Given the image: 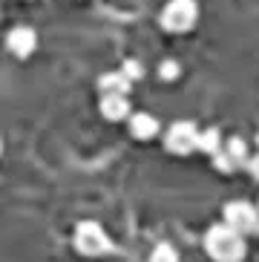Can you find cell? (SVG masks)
<instances>
[{
	"label": "cell",
	"instance_id": "1",
	"mask_svg": "<svg viewBox=\"0 0 259 262\" xmlns=\"http://www.w3.org/2000/svg\"><path fill=\"white\" fill-rule=\"evenodd\" d=\"M205 251L216 262H242L245 259V239L228 225H216L205 236Z\"/></svg>",
	"mask_w": 259,
	"mask_h": 262
},
{
	"label": "cell",
	"instance_id": "2",
	"mask_svg": "<svg viewBox=\"0 0 259 262\" xmlns=\"http://www.w3.org/2000/svg\"><path fill=\"white\" fill-rule=\"evenodd\" d=\"M199 20L196 0H170L161 12V26L167 32H187Z\"/></svg>",
	"mask_w": 259,
	"mask_h": 262
},
{
	"label": "cell",
	"instance_id": "3",
	"mask_svg": "<svg viewBox=\"0 0 259 262\" xmlns=\"http://www.w3.org/2000/svg\"><path fill=\"white\" fill-rule=\"evenodd\" d=\"M75 248L84 256H101L113 251V242H110V236L104 233V228L98 222H81L75 231Z\"/></svg>",
	"mask_w": 259,
	"mask_h": 262
},
{
	"label": "cell",
	"instance_id": "4",
	"mask_svg": "<svg viewBox=\"0 0 259 262\" xmlns=\"http://www.w3.org/2000/svg\"><path fill=\"white\" fill-rule=\"evenodd\" d=\"M259 222V210L248 202H230L225 208V225L233 228L236 233H253Z\"/></svg>",
	"mask_w": 259,
	"mask_h": 262
},
{
	"label": "cell",
	"instance_id": "5",
	"mask_svg": "<svg viewBox=\"0 0 259 262\" xmlns=\"http://www.w3.org/2000/svg\"><path fill=\"white\" fill-rule=\"evenodd\" d=\"M196 136H199L196 124L176 121L173 127H170L167 139H164V147H167L170 153H176V156H187L190 150H196Z\"/></svg>",
	"mask_w": 259,
	"mask_h": 262
},
{
	"label": "cell",
	"instance_id": "6",
	"mask_svg": "<svg viewBox=\"0 0 259 262\" xmlns=\"http://www.w3.org/2000/svg\"><path fill=\"white\" fill-rule=\"evenodd\" d=\"M35 32L26 29V26H17V29L9 32V40H6V47L12 55H17V58H29L32 52H35Z\"/></svg>",
	"mask_w": 259,
	"mask_h": 262
},
{
	"label": "cell",
	"instance_id": "7",
	"mask_svg": "<svg viewBox=\"0 0 259 262\" xmlns=\"http://www.w3.org/2000/svg\"><path fill=\"white\" fill-rule=\"evenodd\" d=\"M101 113L107 121H121V118L130 116V104H127V95H115L107 93L101 98Z\"/></svg>",
	"mask_w": 259,
	"mask_h": 262
},
{
	"label": "cell",
	"instance_id": "8",
	"mask_svg": "<svg viewBox=\"0 0 259 262\" xmlns=\"http://www.w3.org/2000/svg\"><path fill=\"white\" fill-rule=\"evenodd\" d=\"M130 133H133V139L147 141L159 133V121L153 116H147V113H136V116L130 118Z\"/></svg>",
	"mask_w": 259,
	"mask_h": 262
},
{
	"label": "cell",
	"instance_id": "9",
	"mask_svg": "<svg viewBox=\"0 0 259 262\" xmlns=\"http://www.w3.org/2000/svg\"><path fill=\"white\" fill-rule=\"evenodd\" d=\"M130 86H133V81H127L121 72H104V75L98 78V90H101L104 95H107V93L127 95V93H130Z\"/></svg>",
	"mask_w": 259,
	"mask_h": 262
},
{
	"label": "cell",
	"instance_id": "10",
	"mask_svg": "<svg viewBox=\"0 0 259 262\" xmlns=\"http://www.w3.org/2000/svg\"><path fill=\"white\" fill-rule=\"evenodd\" d=\"M196 150H205L207 156H213L216 150H222V133L219 130H205V133H199L196 136Z\"/></svg>",
	"mask_w": 259,
	"mask_h": 262
},
{
	"label": "cell",
	"instance_id": "11",
	"mask_svg": "<svg viewBox=\"0 0 259 262\" xmlns=\"http://www.w3.org/2000/svg\"><path fill=\"white\" fill-rule=\"evenodd\" d=\"M225 153L230 156V162L236 164V167L248 164V147H245L242 139H230V141H228V150H225Z\"/></svg>",
	"mask_w": 259,
	"mask_h": 262
},
{
	"label": "cell",
	"instance_id": "12",
	"mask_svg": "<svg viewBox=\"0 0 259 262\" xmlns=\"http://www.w3.org/2000/svg\"><path fill=\"white\" fill-rule=\"evenodd\" d=\"M150 262H179V254H176V248H173V245H167V242H161V245H156V248H153Z\"/></svg>",
	"mask_w": 259,
	"mask_h": 262
},
{
	"label": "cell",
	"instance_id": "13",
	"mask_svg": "<svg viewBox=\"0 0 259 262\" xmlns=\"http://www.w3.org/2000/svg\"><path fill=\"white\" fill-rule=\"evenodd\" d=\"M118 72H121V75L127 78V81H138V78L144 75V67H141V63H138L136 58H130V61H124V67H121Z\"/></svg>",
	"mask_w": 259,
	"mask_h": 262
},
{
	"label": "cell",
	"instance_id": "14",
	"mask_svg": "<svg viewBox=\"0 0 259 262\" xmlns=\"http://www.w3.org/2000/svg\"><path fill=\"white\" fill-rule=\"evenodd\" d=\"M213 164L222 170V173H233V170H236V164L230 162V156L225 153V150H216L213 153Z\"/></svg>",
	"mask_w": 259,
	"mask_h": 262
},
{
	"label": "cell",
	"instance_id": "15",
	"mask_svg": "<svg viewBox=\"0 0 259 262\" xmlns=\"http://www.w3.org/2000/svg\"><path fill=\"white\" fill-rule=\"evenodd\" d=\"M159 75L164 78V81H176V78H179V63H176V61H164L159 67Z\"/></svg>",
	"mask_w": 259,
	"mask_h": 262
},
{
	"label": "cell",
	"instance_id": "16",
	"mask_svg": "<svg viewBox=\"0 0 259 262\" xmlns=\"http://www.w3.org/2000/svg\"><path fill=\"white\" fill-rule=\"evenodd\" d=\"M248 170H251V176L259 182V156H253V159H248Z\"/></svg>",
	"mask_w": 259,
	"mask_h": 262
},
{
	"label": "cell",
	"instance_id": "17",
	"mask_svg": "<svg viewBox=\"0 0 259 262\" xmlns=\"http://www.w3.org/2000/svg\"><path fill=\"white\" fill-rule=\"evenodd\" d=\"M253 233H259V222H256V231H253Z\"/></svg>",
	"mask_w": 259,
	"mask_h": 262
},
{
	"label": "cell",
	"instance_id": "18",
	"mask_svg": "<svg viewBox=\"0 0 259 262\" xmlns=\"http://www.w3.org/2000/svg\"><path fill=\"white\" fill-rule=\"evenodd\" d=\"M256 144H259V136H256Z\"/></svg>",
	"mask_w": 259,
	"mask_h": 262
},
{
	"label": "cell",
	"instance_id": "19",
	"mask_svg": "<svg viewBox=\"0 0 259 262\" xmlns=\"http://www.w3.org/2000/svg\"><path fill=\"white\" fill-rule=\"evenodd\" d=\"M0 150H3V144H0Z\"/></svg>",
	"mask_w": 259,
	"mask_h": 262
}]
</instances>
